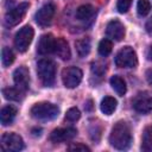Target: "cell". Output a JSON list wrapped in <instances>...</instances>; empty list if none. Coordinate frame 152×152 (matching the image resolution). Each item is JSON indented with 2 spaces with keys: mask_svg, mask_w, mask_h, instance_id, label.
Segmentation results:
<instances>
[{
  "mask_svg": "<svg viewBox=\"0 0 152 152\" xmlns=\"http://www.w3.org/2000/svg\"><path fill=\"white\" fill-rule=\"evenodd\" d=\"M55 12H56V6L53 2L49 1L46 4H44L36 13L34 15V19L37 21L38 25L45 27V26H49L53 19V15H55Z\"/></svg>",
  "mask_w": 152,
  "mask_h": 152,
  "instance_id": "cell-7",
  "label": "cell"
},
{
  "mask_svg": "<svg viewBox=\"0 0 152 152\" xmlns=\"http://www.w3.org/2000/svg\"><path fill=\"white\" fill-rule=\"evenodd\" d=\"M55 45H56V38L51 33L43 34L38 42L37 45V52L39 55H50L55 52Z\"/></svg>",
  "mask_w": 152,
  "mask_h": 152,
  "instance_id": "cell-13",
  "label": "cell"
},
{
  "mask_svg": "<svg viewBox=\"0 0 152 152\" xmlns=\"http://www.w3.org/2000/svg\"><path fill=\"white\" fill-rule=\"evenodd\" d=\"M32 118L40 120V121H50L53 120L58 116L59 114V108L50 102H39L36 103L31 110H30Z\"/></svg>",
  "mask_w": 152,
  "mask_h": 152,
  "instance_id": "cell-2",
  "label": "cell"
},
{
  "mask_svg": "<svg viewBox=\"0 0 152 152\" xmlns=\"http://www.w3.org/2000/svg\"><path fill=\"white\" fill-rule=\"evenodd\" d=\"M1 147L6 151L18 152L24 148L23 138L15 133H5L1 137Z\"/></svg>",
  "mask_w": 152,
  "mask_h": 152,
  "instance_id": "cell-10",
  "label": "cell"
},
{
  "mask_svg": "<svg viewBox=\"0 0 152 152\" xmlns=\"http://www.w3.org/2000/svg\"><path fill=\"white\" fill-rule=\"evenodd\" d=\"M141 150L152 151V126H146L141 138Z\"/></svg>",
  "mask_w": 152,
  "mask_h": 152,
  "instance_id": "cell-22",
  "label": "cell"
},
{
  "mask_svg": "<svg viewBox=\"0 0 152 152\" xmlns=\"http://www.w3.org/2000/svg\"><path fill=\"white\" fill-rule=\"evenodd\" d=\"M13 81L17 88H19L23 91H26L30 84V74H28L27 68L25 66L17 68L13 72Z\"/></svg>",
  "mask_w": 152,
  "mask_h": 152,
  "instance_id": "cell-12",
  "label": "cell"
},
{
  "mask_svg": "<svg viewBox=\"0 0 152 152\" xmlns=\"http://www.w3.org/2000/svg\"><path fill=\"white\" fill-rule=\"evenodd\" d=\"M17 115V108L14 106H5L0 112V121L2 126H8L13 122L14 118Z\"/></svg>",
  "mask_w": 152,
  "mask_h": 152,
  "instance_id": "cell-16",
  "label": "cell"
},
{
  "mask_svg": "<svg viewBox=\"0 0 152 152\" xmlns=\"http://www.w3.org/2000/svg\"><path fill=\"white\" fill-rule=\"evenodd\" d=\"M137 11L140 17H145L151 11V4L148 0H139L137 5Z\"/></svg>",
  "mask_w": 152,
  "mask_h": 152,
  "instance_id": "cell-25",
  "label": "cell"
},
{
  "mask_svg": "<svg viewBox=\"0 0 152 152\" xmlns=\"http://www.w3.org/2000/svg\"><path fill=\"white\" fill-rule=\"evenodd\" d=\"M147 57H148V59H150V61H152V45H151V46H150V49H148Z\"/></svg>",
  "mask_w": 152,
  "mask_h": 152,
  "instance_id": "cell-31",
  "label": "cell"
},
{
  "mask_svg": "<svg viewBox=\"0 0 152 152\" xmlns=\"http://www.w3.org/2000/svg\"><path fill=\"white\" fill-rule=\"evenodd\" d=\"M81 118V113H80V110L77 109V108H70L68 112H66V114H65V120L66 121H70V122H75V121H77L78 119Z\"/></svg>",
  "mask_w": 152,
  "mask_h": 152,
  "instance_id": "cell-26",
  "label": "cell"
},
{
  "mask_svg": "<svg viewBox=\"0 0 152 152\" xmlns=\"http://www.w3.org/2000/svg\"><path fill=\"white\" fill-rule=\"evenodd\" d=\"M77 134V129L74 127H65V128H57L53 129L50 134V140L55 144L64 142L68 140H71Z\"/></svg>",
  "mask_w": 152,
  "mask_h": 152,
  "instance_id": "cell-11",
  "label": "cell"
},
{
  "mask_svg": "<svg viewBox=\"0 0 152 152\" xmlns=\"http://www.w3.org/2000/svg\"><path fill=\"white\" fill-rule=\"evenodd\" d=\"M24 93L23 90H20L17 87H8V88H4L2 89V95L6 100H11V101H20L24 97Z\"/></svg>",
  "mask_w": 152,
  "mask_h": 152,
  "instance_id": "cell-19",
  "label": "cell"
},
{
  "mask_svg": "<svg viewBox=\"0 0 152 152\" xmlns=\"http://www.w3.org/2000/svg\"><path fill=\"white\" fill-rule=\"evenodd\" d=\"M68 150L69 151H81V152H89L90 151V148L88 147V146H86V145H83V144H71V145H69L68 146Z\"/></svg>",
  "mask_w": 152,
  "mask_h": 152,
  "instance_id": "cell-29",
  "label": "cell"
},
{
  "mask_svg": "<svg viewBox=\"0 0 152 152\" xmlns=\"http://www.w3.org/2000/svg\"><path fill=\"white\" fill-rule=\"evenodd\" d=\"M95 13V8L89 5V4H86V5H81L77 10H76V18L78 20H87L89 18H91Z\"/></svg>",
  "mask_w": 152,
  "mask_h": 152,
  "instance_id": "cell-20",
  "label": "cell"
},
{
  "mask_svg": "<svg viewBox=\"0 0 152 152\" xmlns=\"http://www.w3.org/2000/svg\"><path fill=\"white\" fill-rule=\"evenodd\" d=\"M75 46H76L77 55H78L81 58H83V57L88 56L89 52H90V48H91L90 39H89V38H81V39L76 40Z\"/></svg>",
  "mask_w": 152,
  "mask_h": 152,
  "instance_id": "cell-18",
  "label": "cell"
},
{
  "mask_svg": "<svg viewBox=\"0 0 152 152\" xmlns=\"http://www.w3.org/2000/svg\"><path fill=\"white\" fill-rule=\"evenodd\" d=\"M37 74L45 87H51L56 78V65L51 59H40L37 63Z\"/></svg>",
  "mask_w": 152,
  "mask_h": 152,
  "instance_id": "cell-3",
  "label": "cell"
},
{
  "mask_svg": "<svg viewBox=\"0 0 152 152\" xmlns=\"http://www.w3.org/2000/svg\"><path fill=\"white\" fill-rule=\"evenodd\" d=\"M146 80H147V82L152 86V69H148V70L146 71Z\"/></svg>",
  "mask_w": 152,
  "mask_h": 152,
  "instance_id": "cell-30",
  "label": "cell"
},
{
  "mask_svg": "<svg viewBox=\"0 0 152 152\" xmlns=\"http://www.w3.org/2000/svg\"><path fill=\"white\" fill-rule=\"evenodd\" d=\"M112 48H113V44L109 39H102L99 43V53L101 56L106 57L112 52Z\"/></svg>",
  "mask_w": 152,
  "mask_h": 152,
  "instance_id": "cell-24",
  "label": "cell"
},
{
  "mask_svg": "<svg viewBox=\"0 0 152 152\" xmlns=\"http://www.w3.org/2000/svg\"><path fill=\"white\" fill-rule=\"evenodd\" d=\"M133 108L142 114L150 113L152 110V93L151 91H141L135 95L132 101Z\"/></svg>",
  "mask_w": 152,
  "mask_h": 152,
  "instance_id": "cell-9",
  "label": "cell"
},
{
  "mask_svg": "<svg viewBox=\"0 0 152 152\" xmlns=\"http://www.w3.org/2000/svg\"><path fill=\"white\" fill-rule=\"evenodd\" d=\"M13 62H14V53L12 52V50L7 46L2 48V50H1V63H2V65L6 68V66H10Z\"/></svg>",
  "mask_w": 152,
  "mask_h": 152,
  "instance_id": "cell-23",
  "label": "cell"
},
{
  "mask_svg": "<svg viewBox=\"0 0 152 152\" xmlns=\"http://www.w3.org/2000/svg\"><path fill=\"white\" fill-rule=\"evenodd\" d=\"M82 71L81 69L76 68V66H69V68H65L63 71H62V81H63V84L66 87V88H76L81 81H82Z\"/></svg>",
  "mask_w": 152,
  "mask_h": 152,
  "instance_id": "cell-8",
  "label": "cell"
},
{
  "mask_svg": "<svg viewBox=\"0 0 152 152\" xmlns=\"http://www.w3.org/2000/svg\"><path fill=\"white\" fill-rule=\"evenodd\" d=\"M109 82H110L112 88L116 91L118 95L124 96L126 94V83H125V81H124L122 77H120L118 75H114V76L110 77V81Z\"/></svg>",
  "mask_w": 152,
  "mask_h": 152,
  "instance_id": "cell-21",
  "label": "cell"
},
{
  "mask_svg": "<svg viewBox=\"0 0 152 152\" xmlns=\"http://www.w3.org/2000/svg\"><path fill=\"white\" fill-rule=\"evenodd\" d=\"M55 53L63 61H66L71 57L70 48L68 42L64 38H57L56 39V45H55Z\"/></svg>",
  "mask_w": 152,
  "mask_h": 152,
  "instance_id": "cell-15",
  "label": "cell"
},
{
  "mask_svg": "<svg viewBox=\"0 0 152 152\" xmlns=\"http://www.w3.org/2000/svg\"><path fill=\"white\" fill-rule=\"evenodd\" d=\"M106 72V66H103L100 63H93L91 65V74L95 75L96 77H102Z\"/></svg>",
  "mask_w": 152,
  "mask_h": 152,
  "instance_id": "cell-27",
  "label": "cell"
},
{
  "mask_svg": "<svg viewBox=\"0 0 152 152\" xmlns=\"http://www.w3.org/2000/svg\"><path fill=\"white\" fill-rule=\"evenodd\" d=\"M110 145L116 150H127L132 144V132L127 122L119 121L116 122L109 135Z\"/></svg>",
  "mask_w": 152,
  "mask_h": 152,
  "instance_id": "cell-1",
  "label": "cell"
},
{
  "mask_svg": "<svg viewBox=\"0 0 152 152\" xmlns=\"http://www.w3.org/2000/svg\"><path fill=\"white\" fill-rule=\"evenodd\" d=\"M33 34H34V31L30 25L21 27L17 32L15 38H14V46L17 48V50L19 52H25L28 49V46L33 39Z\"/></svg>",
  "mask_w": 152,
  "mask_h": 152,
  "instance_id": "cell-6",
  "label": "cell"
},
{
  "mask_svg": "<svg viewBox=\"0 0 152 152\" xmlns=\"http://www.w3.org/2000/svg\"><path fill=\"white\" fill-rule=\"evenodd\" d=\"M106 33L110 39L120 42L125 37V26L121 21H119L118 19H114V20L108 23L107 28H106Z\"/></svg>",
  "mask_w": 152,
  "mask_h": 152,
  "instance_id": "cell-14",
  "label": "cell"
},
{
  "mask_svg": "<svg viewBox=\"0 0 152 152\" xmlns=\"http://www.w3.org/2000/svg\"><path fill=\"white\" fill-rule=\"evenodd\" d=\"M115 64L119 68H134L138 64L135 51L131 46L122 48L115 56Z\"/></svg>",
  "mask_w": 152,
  "mask_h": 152,
  "instance_id": "cell-4",
  "label": "cell"
},
{
  "mask_svg": "<svg viewBox=\"0 0 152 152\" xmlns=\"http://www.w3.org/2000/svg\"><path fill=\"white\" fill-rule=\"evenodd\" d=\"M101 112L106 115H112L116 109V100L112 96H104L100 104Z\"/></svg>",
  "mask_w": 152,
  "mask_h": 152,
  "instance_id": "cell-17",
  "label": "cell"
},
{
  "mask_svg": "<svg viewBox=\"0 0 152 152\" xmlns=\"http://www.w3.org/2000/svg\"><path fill=\"white\" fill-rule=\"evenodd\" d=\"M132 0H119L116 4V8L120 13H126L131 7Z\"/></svg>",
  "mask_w": 152,
  "mask_h": 152,
  "instance_id": "cell-28",
  "label": "cell"
},
{
  "mask_svg": "<svg viewBox=\"0 0 152 152\" xmlns=\"http://www.w3.org/2000/svg\"><path fill=\"white\" fill-rule=\"evenodd\" d=\"M28 2H21L19 4L18 6L11 8L6 14H5V19H4V23H5V26L7 27H13L15 26L17 24H19L23 18L25 17L27 10H28Z\"/></svg>",
  "mask_w": 152,
  "mask_h": 152,
  "instance_id": "cell-5",
  "label": "cell"
}]
</instances>
